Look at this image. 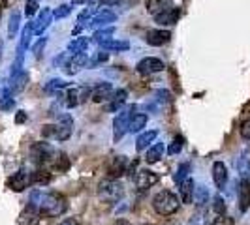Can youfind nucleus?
<instances>
[{
    "label": "nucleus",
    "mask_w": 250,
    "mask_h": 225,
    "mask_svg": "<svg viewBox=\"0 0 250 225\" xmlns=\"http://www.w3.org/2000/svg\"><path fill=\"white\" fill-rule=\"evenodd\" d=\"M32 206H36L40 216L43 218H57L68 210V203L61 193L55 191H34L32 193Z\"/></svg>",
    "instance_id": "nucleus-1"
},
{
    "label": "nucleus",
    "mask_w": 250,
    "mask_h": 225,
    "mask_svg": "<svg viewBox=\"0 0 250 225\" xmlns=\"http://www.w3.org/2000/svg\"><path fill=\"white\" fill-rule=\"evenodd\" d=\"M179 206H181L179 197H177L175 193L167 191V189L158 191L152 197V208H154V212L160 214V216H171V214H175L179 210Z\"/></svg>",
    "instance_id": "nucleus-2"
},
{
    "label": "nucleus",
    "mask_w": 250,
    "mask_h": 225,
    "mask_svg": "<svg viewBox=\"0 0 250 225\" xmlns=\"http://www.w3.org/2000/svg\"><path fill=\"white\" fill-rule=\"evenodd\" d=\"M125 195V186L117 180V178H105V180H102L100 184H98V197L100 201L104 203H117V201L121 199Z\"/></svg>",
    "instance_id": "nucleus-3"
},
{
    "label": "nucleus",
    "mask_w": 250,
    "mask_h": 225,
    "mask_svg": "<svg viewBox=\"0 0 250 225\" xmlns=\"http://www.w3.org/2000/svg\"><path fill=\"white\" fill-rule=\"evenodd\" d=\"M134 112H136V105H126L125 109H121L119 114L115 116V120H113V139H115V143H119L125 137V133L128 131L130 118L134 116Z\"/></svg>",
    "instance_id": "nucleus-4"
},
{
    "label": "nucleus",
    "mask_w": 250,
    "mask_h": 225,
    "mask_svg": "<svg viewBox=\"0 0 250 225\" xmlns=\"http://www.w3.org/2000/svg\"><path fill=\"white\" fill-rule=\"evenodd\" d=\"M92 96V90L88 87H75L70 88L68 94H66V105L68 107H77L81 103H85Z\"/></svg>",
    "instance_id": "nucleus-5"
},
{
    "label": "nucleus",
    "mask_w": 250,
    "mask_h": 225,
    "mask_svg": "<svg viewBox=\"0 0 250 225\" xmlns=\"http://www.w3.org/2000/svg\"><path fill=\"white\" fill-rule=\"evenodd\" d=\"M164 62L160 58H156V56H147V58H143V60H139L138 66H136V70H138L139 75H152V74H158V72H164Z\"/></svg>",
    "instance_id": "nucleus-6"
},
{
    "label": "nucleus",
    "mask_w": 250,
    "mask_h": 225,
    "mask_svg": "<svg viewBox=\"0 0 250 225\" xmlns=\"http://www.w3.org/2000/svg\"><path fill=\"white\" fill-rule=\"evenodd\" d=\"M30 154H32V160L36 163H47L55 158V149L49 143H36V145H32Z\"/></svg>",
    "instance_id": "nucleus-7"
},
{
    "label": "nucleus",
    "mask_w": 250,
    "mask_h": 225,
    "mask_svg": "<svg viewBox=\"0 0 250 225\" xmlns=\"http://www.w3.org/2000/svg\"><path fill=\"white\" fill-rule=\"evenodd\" d=\"M32 184V173H28L26 169H19L15 175L8 180V186L12 191H23Z\"/></svg>",
    "instance_id": "nucleus-8"
},
{
    "label": "nucleus",
    "mask_w": 250,
    "mask_h": 225,
    "mask_svg": "<svg viewBox=\"0 0 250 225\" xmlns=\"http://www.w3.org/2000/svg\"><path fill=\"white\" fill-rule=\"evenodd\" d=\"M87 64H88L87 53H77V55H72L68 58V62L64 64V72L68 75H75L79 74L83 68H87Z\"/></svg>",
    "instance_id": "nucleus-9"
},
{
    "label": "nucleus",
    "mask_w": 250,
    "mask_h": 225,
    "mask_svg": "<svg viewBox=\"0 0 250 225\" xmlns=\"http://www.w3.org/2000/svg\"><path fill=\"white\" fill-rule=\"evenodd\" d=\"M156 182H158V175L149 171V169H141V171H138L136 176H134V184H136V188L141 189V191L152 188Z\"/></svg>",
    "instance_id": "nucleus-10"
},
{
    "label": "nucleus",
    "mask_w": 250,
    "mask_h": 225,
    "mask_svg": "<svg viewBox=\"0 0 250 225\" xmlns=\"http://www.w3.org/2000/svg\"><path fill=\"white\" fill-rule=\"evenodd\" d=\"M171 39V32L169 30H162V28H156V30H149L147 36H145V41L149 45H154V47H160L164 43H167Z\"/></svg>",
    "instance_id": "nucleus-11"
},
{
    "label": "nucleus",
    "mask_w": 250,
    "mask_h": 225,
    "mask_svg": "<svg viewBox=\"0 0 250 225\" xmlns=\"http://www.w3.org/2000/svg\"><path fill=\"white\" fill-rule=\"evenodd\" d=\"M107 171H109L111 178H119V176L125 175L126 171H128V160H126V156H113Z\"/></svg>",
    "instance_id": "nucleus-12"
},
{
    "label": "nucleus",
    "mask_w": 250,
    "mask_h": 225,
    "mask_svg": "<svg viewBox=\"0 0 250 225\" xmlns=\"http://www.w3.org/2000/svg\"><path fill=\"white\" fill-rule=\"evenodd\" d=\"M113 87L109 83H100V85H96V87L92 88V101L94 103H104V101H109L113 96Z\"/></svg>",
    "instance_id": "nucleus-13"
},
{
    "label": "nucleus",
    "mask_w": 250,
    "mask_h": 225,
    "mask_svg": "<svg viewBox=\"0 0 250 225\" xmlns=\"http://www.w3.org/2000/svg\"><path fill=\"white\" fill-rule=\"evenodd\" d=\"M115 19H117V15H115L111 10H102V12H98L94 17H92V19H90L88 26H94V28H104V26L115 23Z\"/></svg>",
    "instance_id": "nucleus-14"
},
{
    "label": "nucleus",
    "mask_w": 250,
    "mask_h": 225,
    "mask_svg": "<svg viewBox=\"0 0 250 225\" xmlns=\"http://www.w3.org/2000/svg\"><path fill=\"white\" fill-rule=\"evenodd\" d=\"M179 17H181V10L179 8H169L166 12L154 15V21L160 26H169V25H175L177 21H179Z\"/></svg>",
    "instance_id": "nucleus-15"
},
{
    "label": "nucleus",
    "mask_w": 250,
    "mask_h": 225,
    "mask_svg": "<svg viewBox=\"0 0 250 225\" xmlns=\"http://www.w3.org/2000/svg\"><path fill=\"white\" fill-rule=\"evenodd\" d=\"M26 83H28V74H26L25 70L23 72H19V74H13L10 77V83H8V90H10V94H19L23 88L26 87Z\"/></svg>",
    "instance_id": "nucleus-16"
},
{
    "label": "nucleus",
    "mask_w": 250,
    "mask_h": 225,
    "mask_svg": "<svg viewBox=\"0 0 250 225\" xmlns=\"http://www.w3.org/2000/svg\"><path fill=\"white\" fill-rule=\"evenodd\" d=\"M51 21H53V12L49 8H43L38 15V19L34 21V34H43L49 28Z\"/></svg>",
    "instance_id": "nucleus-17"
},
{
    "label": "nucleus",
    "mask_w": 250,
    "mask_h": 225,
    "mask_svg": "<svg viewBox=\"0 0 250 225\" xmlns=\"http://www.w3.org/2000/svg\"><path fill=\"white\" fill-rule=\"evenodd\" d=\"M250 206V182L249 178H243L239 184V210L247 212Z\"/></svg>",
    "instance_id": "nucleus-18"
},
{
    "label": "nucleus",
    "mask_w": 250,
    "mask_h": 225,
    "mask_svg": "<svg viewBox=\"0 0 250 225\" xmlns=\"http://www.w3.org/2000/svg\"><path fill=\"white\" fill-rule=\"evenodd\" d=\"M213 180L214 186L218 189H224L226 184H228V169L222 162H214L213 163Z\"/></svg>",
    "instance_id": "nucleus-19"
},
{
    "label": "nucleus",
    "mask_w": 250,
    "mask_h": 225,
    "mask_svg": "<svg viewBox=\"0 0 250 225\" xmlns=\"http://www.w3.org/2000/svg\"><path fill=\"white\" fill-rule=\"evenodd\" d=\"M72 131H74V120H72L68 114H64L62 118H61V122L57 124V137L55 139L66 141V139H70Z\"/></svg>",
    "instance_id": "nucleus-20"
},
{
    "label": "nucleus",
    "mask_w": 250,
    "mask_h": 225,
    "mask_svg": "<svg viewBox=\"0 0 250 225\" xmlns=\"http://www.w3.org/2000/svg\"><path fill=\"white\" fill-rule=\"evenodd\" d=\"M145 8L150 15H158V13L173 8V0H145Z\"/></svg>",
    "instance_id": "nucleus-21"
},
{
    "label": "nucleus",
    "mask_w": 250,
    "mask_h": 225,
    "mask_svg": "<svg viewBox=\"0 0 250 225\" xmlns=\"http://www.w3.org/2000/svg\"><path fill=\"white\" fill-rule=\"evenodd\" d=\"M194 180L192 178H187V180H183L181 184H179V193H181V203H185V205H190L192 199H194Z\"/></svg>",
    "instance_id": "nucleus-22"
},
{
    "label": "nucleus",
    "mask_w": 250,
    "mask_h": 225,
    "mask_svg": "<svg viewBox=\"0 0 250 225\" xmlns=\"http://www.w3.org/2000/svg\"><path fill=\"white\" fill-rule=\"evenodd\" d=\"M126 98H128V92H126L125 88H121V90L113 92L111 100H109V105H107V111H109V112L119 111V109H121V107L125 105Z\"/></svg>",
    "instance_id": "nucleus-23"
},
{
    "label": "nucleus",
    "mask_w": 250,
    "mask_h": 225,
    "mask_svg": "<svg viewBox=\"0 0 250 225\" xmlns=\"http://www.w3.org/2000/svg\"><path fill=\"white\" fill-rule=\"evenodd\" d=\"M145 126H147V114L145 112H134V116L130 118V124H128V131L138 133Z\"/></svg>",
    "instance_id": "nucleus-24"
},
{
    "label": "nucleus",
    "mask_w": 250,
    "mask_h": 225,
    "mask_svg": "<svg viewBox=\"0 0 250 225\" xmlns=\"http://www.w3.org/2000/svg\"><path fill=\"white\" fill-rule=\"evenodd\" d=\"M164 143H154L152 147H149L147 154H145V162L147 163H156L164 158Z\"/></svg>",
    "instance_id": "nucleus-25"
},
{
    "label": "nucleus",
    "mask_w": 250,
    "mask_h": 225,
    "mask_svg": "<svg viewBox=\"0 0 250 225\" xmlns=\"http://www.w3.org/2000/svg\"><path fill=\"white\" fill-rule=\"evenodd\" d=\"M32 36H34V21H28V25L23 28L21 32V41H19V51L23 53L25 49H28L30 41H32Z\"/></svg>",
    "instance_id": "nucleus-26"
},
{
    "label": "nucleus",
    "mask_w": 250,
    "mask_h": 225,
    "mask_svg": "<svg viewBox=\"0 0 250 225\" xmlns=\"http://www.w3.org/2000/svg\"><path fill=\"white\" fill-rule=\"evenodd\" d=\"M158 135V131L156 130H149V131H143V133H139L138 141H136V149L138 150H145L149 149V145L156 139Z\"/></svg>",
    "instance_id": "nucleus-27"
},
{
    "label": "nucleus",
    "mask_w": 250,
    "mask_h": 225,
    "mask_svg": "<svg viewBox=\"0 0 250 225\" xmlns=\"http://www.w3.org/2000/svg\"><path fill=\"white\" fill-rule=\"evenodd\" d=\"M194 203H196V206H198V208H203V206H205V205H207V203H209V189H207V188L205 186H196L194 188Z\"/></svg>",
    "instance_id": "nucleus-28"
},
{
    "label": "nucleus",
    "mask_w": 250,
    "mask_h": 225,
    "mask_svg": "<svg viewBox=\"0 0 250 225\" xmlns=\"http://www.w3.org/2000/svg\"><path fill=\"white\" fill-rule=\"evenodd\" d=\"M113 34H115V28H113V26H104V28H100V30H96V32H94V36H92V41H96V43L109 41Z\"/></svg>",
    "instance_id": "nucleus-29"
},
{
    "label": "nucleus",
    "mask_w": 250,
    "mask_h": 225,
    "mask_svg": "<svg viewBox=\"0 0 250 225\" xmlns=\"http://www.w3.org/2000/svg\"><path fill=\"white\" fill-rule=\"evenodd\" d=\"M100 45L105 51H128L130 49V43H128V41H121V39H109V41H104Z\"/></svg>",
    "instance_id": "nucleus-30"
},
{
    "label": "nucleus",
    "mask_w": 250,
    "mask_h": 225,
    "mask_svg": "<svg viewBox=\"0 0 250 225\" xmlns=\"http://www.w3.org/2000/svg\"><path fill=\"white\" fill-rule=\"evenodd\" d=\"M87 45H88V39H87V38H77V39H74V41H72V43L68 45V53H70V55L85 53Z\"/></svg>",
    "instance_id": "nucleus-31"
},
{
    "label": "nucleus",
    "mask_w": 250,
    "mask_h": 225,
    "mask_svg": "<svg viewBox=\"0 0 250 225\" xmlns=\"http://www.w3.org/2000/svg\"><path fill=\"white\" fill-rule=\"evenodd\" d=\"M19 25H21V13L13 12L12 17H10V25H8V36L13 38L17 32H19Z\"/></svg>",
    "instance_id": "nucleus-32"
},
{
    "label": "nucleus",
    "mask_w": 250,
    "mask_h": 225,
    "mask_svg": "<svg viewBox=\"0 0 250 225\" xmlns=\"http://www.w3.org/2000/svg\"><path fill=\"white\" fill-rule=\"evenodd\" d=\"M190 169H192L190 163H181V165L177 167V173L173 175V180H175L177 184H181L183 180H187L188 175H190Z\"/></svg>",
    "instance_id": "nucleus-33"
},
{
    "label": "nucleus",
    "mask_w": 250,
    "mask_h": 225,
    "mask_svg": "<svg viewBox=\"0 0 250 225\" xmlns=\"http://www.w3.org/2000/svg\"><path fill=\"white\" fill-rule=\"evenodd\" d=\"M237 171L241 173L243 178H247L250 175V158H247L245 154L237 160Z\"/></svg>",
    "instance_id": "nucleus-34"
},
{
    "label": "nucleus",
    "mask_w": 250,
    "mask_h": 225,
    "mask_svg": "<svg viewBox=\"0 0 250 225\" xmlns=\"http://www.w3.org/2000/svg\"><path fill=\"white\" fill-rule=\"evenodd\" d=\"M70 85V83H66L62 79H51L49 83L45 85V92H57V90H61V88H66Z\"/></svg>",
    "instance_id": "nucleus-35"
},
{
    "label": "nucleus",
    "mask_w": 250,
    "mask_h": 225,
    "mask_svg": "<svg viewBox=\"0 0 250 225\" xmlns=\"http://www.w3.org/2000/svg\"><path fill=\"white\" fill-rule=\"evenodd\" d=\"M183 147H185V141H183V137H175L173 141H171V145H169V149H167V154H171V156H175V154H179L181 150H183Z\"/></svg>",
    "instance_id": "nucleus-36"
},
{
    "label": "nucleus",
    "mask_w": 250,
    "mask_h": 225,
    "mask_svg": "<svg viewBox=\"0 0 250 225\" xmlns=\"http://www.w3.org/2000/svg\"><path fill=\"white\" fill-rule=\"evenodd\" d=\"M70 12H72V8H70L68 4H61V6L53 12V17H55V19H64V17L70 15Z\"/></svg>",
    "instance_id": "nucleus-37"
},
{
    "label": "nucleus",
    "mask_w": 250,
    "mask_h": 225,
    "mask_svg": "<svg viewBox=\"0 0 250 225\" xmlns=\"http://www.w3.org/2000/svg\"><path fill=\"white\" fill-rule=\"evenodd\" d=\"M213 210L218 216H222V214H226V203H224V199L222 197H214V201H213Z\"/></svg>",
    "instance_id": "nucleus-38"
},
{
    "label": "nucleus",
    "mask_w": 250,
    "mask_h": 225,
    "mask_svg": "<svg viewBox=\"0 0 250 225\" xmlns=\"http://www.w3.org/2000/svg\"><path fill=\"white\" fill-rule=\"evenodd\" d=\"M38 8H40L38 0H26V4H25V13H26V17H32V15H34V13L38 12Z\"/></svg>",
    "instance_id": "nucleus-39"
},
{
    "label": "nucleus",
    "mask_w": 250,
    "mask_h": 225,
    "mask_svg": "<svg viewBox=\"0 0 250 225\" xmlns=\"http://www.w3.org/2000/svg\"><path fill=\"white\" fill-rule=\"evenodd\" d=\"M107 58H109V55H107L105 49H104V51H100V53H96V56H94V58H90L87 66H96V64H100V62H105Z\"/></svg>",
    "instance_id": "nucleus-40"
},
{
    "label": "nucleus",
    "mask_w": 250,
    "mask_h": 225,
    "mask_svg": "<svg viewBox=\"0 0 250 225\" xmlns=\"http://www.w3.org/2000/svg\"><path fill=\"white\" fill-rule=\"evenodd\" d=\"M188 225H207V218H205V212H198L190 218Z\"/></svg>",
    "instance_id": "nucleus-41"
},
{
    "label": "nucleus",
    "mask_w": 250,
    "mask_h": 225,
    "mask_svg": "<svg viewBox=\"0 0 250 225\" xmlns=\"http://www.w3.org/2000/svg\"><path fill=\"white\" fill-rule=\"evenodd\" d=\"M19 72H23V53H21V51L17 53V58H15V62L12 64V75L19 74Z\"/></svg>",
    "instance_id": "nucleus-42"
},
{
    "label": "nucleus",
    "mask_w": 250,
    "mask_h": 225,
    "mask_svg": "<svg viewBox=\"0 0 250 225\" xmlns=\"http://www.w3.org/2000/svg\"><path fill=\"white\" fill-rule=\"evenodd\" d=\"M51 176L45 173V171H36V173H32V182H36V184H42V182H49Z\"/></svg>",
    "instance_id": "nucleus-43"
},
{
    "label": "nucleus",
    "mask_w": 250,
    "mask_h": 225,
    "mask_svg": "<svg viewBox=\"0 0 250 225\" xmlns=\"http://www.w3.org/2000/svg\"><path fill=\"white\" fill-rule=\"evenodd\" d=\"M42 135H43V137H57V124L55 126H43V128H42Z\"/></svg>",
    "instance_id": "nucleus-44"
},
{
    "label": "nucleus",
    "mask_w": 250,
    "mask_h": 225,
    "mask_svg": "<svg viewBox=\"0 0 250 225\" xmlns=\"http://www.w3.org/2000/svg\"><path fill=\"white\" fill-rule=\"evenodd\" d=\"M45 45H47V38L43 36L36 45H34V55H36V58H40V55H42V51L45 49Z\"/></svg>",
    "instance_id": "nucleus-45"
},
{
    "label": "nucleus",
    "mask_w": 250,
    "mask_h": 225,
    "mask_svg": "<svg viewBox=\"0 0 250 225\" xmlns=\"http://www.w3.org/2000/svg\"><path fill=\"white\" fill-rule=\"evenodd\" d=\"M241 135H243V139L250 141V118H249V120H245V122L241 124Z\"/></svg>",
    "instance_id": "nucleus-46"
},
{
    "label": "nucleus",
    "mask_w": 250,
    "mask_h": 225,
    "mask_svg": "<svg viewBox=\"0 0 250 225\" xmlns=\"http://www.w3.org/2000/svg\"><path fill=\"white\" fill-rule=\"evenodd\" d=\"M211 225H233V220L222 214V216H220V218H216V220H214Z\"/></svg>",
    "instance_id": "nucleus-47"
},
{
    "label": "nucleus",
    "mask_w": 250,
    "mask_h": 225,
    "mask_svg": "<svg viewBox=\"0 0 250 225\" xmlns=\"http://www.w3.org/2000/svg\"><path fill=\"white\" fill-rule=\"evenodd\" d=\"M59 225H79V222L77 220H74V218H66L64 222H61Z\"/></svg>",
    "instance_id": "nucleus-48"
},
{
    "label": "nucleus",
    "mask_w": 250,
    "mask_h": 225,
    "mask_svg": "<svg viewBox=\"0 0 250 225\" xmlns=\"http://www.w3.org/2000/svg\"><path fill=\"white\" fill-rule=\"evenodd\" d=\"M113 225H132V224H130V222H126V220H117Z\"/></svg>",
    "instance_id": "nucleus-49"
},
{
    "label": "nucleus",
    "mask_w": 250,
    "mask_h": 225,
    "mask_svg": "<svg viewBox=\"0 0 250 225\" xmlns=\"http://www.w3.org/2000/svg\"><path fill=\"white\" fill-rule=\"evenodd\" d=\"M23 120H25V114H23V111H21V114L17 116V122H23Z\"/></svg>",
    "instance_id": "nucleus-50"
},
{
    "label": "nucleus",
    "mask_w": 250,
    "mask_h": 225,
    "mask_svg": "<svg viewBox=\"0 0 250 225\" xmlns=\"http://www.w3.org/2000/svg\"><path fill=\"white\" fill-rule=\"evenodd\" d=\"M88 0H72V4H85Z\"/></svg>",
    "instance_id": "nucleus-51"
},
{
    "label": "nucleus",
    "mask_w": 250,
    "mask_h": 225,
    "mask_svg": "<svg viewBox=\"0 0 250 225\" xmlns=\"http://www.w3.org/2000/svg\"><path fill=\"white\" fill-rule=\"evenodd\" d=\"M100 2H104V4H113L115 0H100Z\"/></svg>",
    "instance_id": "nucleus-52"
},
{
    "label": "nucleus",
    "mask_w": 250,
    "mask_h": 225,
    "mask_svg": "<svg viewBox=\"0 0 250 225\" xmlns=\"http://www.w3.org/2000/svg\"><path fill=\"white\" fill-rule=\"evenodd\" d=\"M0 60H2V39H0Z\"/></svg>",
    "instance_id": "nucleus-53"
}]
</instances>
